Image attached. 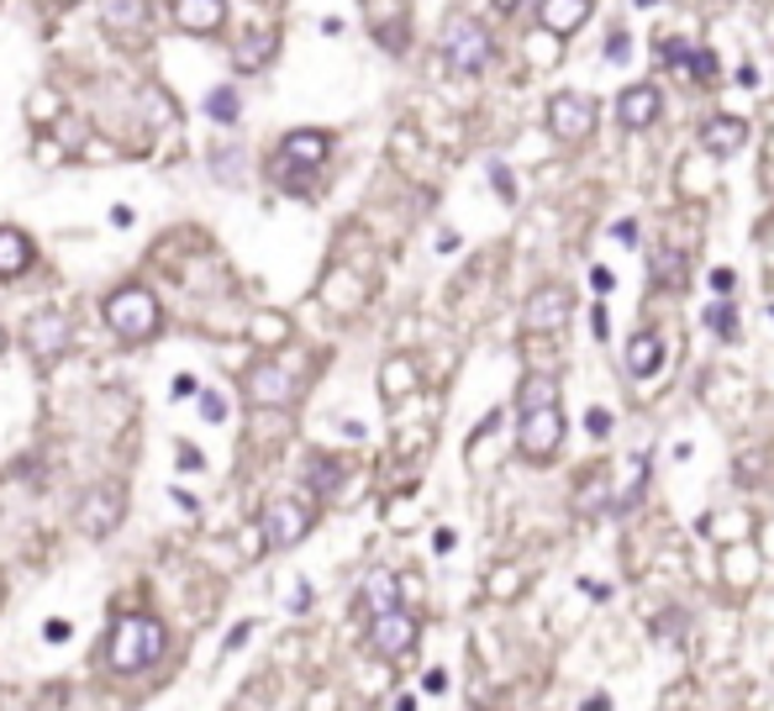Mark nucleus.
Listing matches in <instances>:
<instances>
[{
    "mask_svg": "<svg viewBox=\"0 0 774 711\" xmlns=\"http://www.w3.org/2000/svg\"><path fill=\"white\" fill-rule=\"evenodd\" d=\"M159 653H163V622H153V617H121L117 632H111L106 659H111L117 674H138V670H148Z\"/></svg>",
    "mask_w": 774,
    "mask_h": 711,
    "instance_id": "f257e3e1",
    "label": "nucleus"
},
{
    "mask_svg": "<svg viewBox=\"0 0 774 711\" xmlns=\"http://www.w3.org/2000/svg\"><path fill=\"white\" fill-rule=\"evenodd\" d=\"M159 301H153V290H142V284H127L117 290L111 301H106V327L127 338V343H142V338H153L159 332Z\"/></svg>",
    "mask_w": 774,
    "mask_h": 711,
    "instance_id": "f03ea898",
    "label": "nucleus"
},
{
    "mask_svg": "<svg viewBox=\"0 0 774 711\" xmlns=\"http://www.w3.org/2000/svg\"><path fill=\"white\" fill-rule=\"evenodd\" d=\"M443 59H448V69H454L458 80H475L479 69L490 63V32H485V21L448 17V27H443Z\"/></svg>",
    "mask_w": 774,
    "mask_h": 711,
    "instance_id": "7ed1b4c3",
    "label": "nucleus"
},
{
    "mask_svg": "<svg viewBox=\"0 0 774 711\" xmlns=\"http://www.w3.org/2000/svg\"><path fill=\"white\" fill-rule=\"evenodd\" d=\"M21 338H27V353H32V364L53 369L69 353V343H75V322L63 317V311H32L27 317V327H21Z\"/></svg>",
    "mask_w": 774,
    "mask_h": 711,
    "instance_id": "20e7f679",
    "label": "nucleus"
},
{
    "mask_svg": "<svg viewBox=\"0 0 774 711\" xmlns=\"http://www.w3.org/2000/svg\"><path fill=\"white\" fill-rule=\"evenodd\" d=\"M596 122H601V106L591 96H579V90H558L548 101V127H554L558 142H585L596 132Z\"/></svg>",
    "mask_w": 774,
    "mask_h": 711,
    "instance_id": "39448f33",
    "label": "nucleus"
},
{
    "mask_svg": "<svg viewBox=\"0 0 774 711\" xmlns=\"http://www.w3.org/2000/svg\"><path fill=\"white\" fill-rule=\"evenodd\" d=\"M558 443H564V411L558 407L522 411V422H516V448H522L533 464H543L548 453H558Z\"/></svg>",
    "mask_w": 774,
    "mask_h": 711,
    "instance_id": "423d86ee",
    "label": "nucleus"
},
{
    "mask_svg": "<svg viewBox=\"0 0 774 711\" xmlns=\"http://www.w3.org/2000/svg\"><path fill=\"white\" fill-rule=\"evenodd\" d=\"M258 528H264L269 549H296L300 538L311 532V511L300 507V501H269L264 517H258Z\"/></svg>",
    "mask_w": 774,
    "mask_h": 711,
    "instance_id": "0eeeda50",
    "label": "nucleus"
},
{
    "mask_svg": "<svg viewBox=\"0 0 774 711\" xmlns=\"http://www.w3.org/2000/svg\"><path fill=\"white\" fill-rule=\"evenodd\" d=\"M327 153H333V138H327V132L296 127V132H285V142H279V174H285V169L311 174V169H321V163H327Z\"/></svg>",
    "mask_w": 774,
    "mask_h": 711,
    "instance_id": "6e6552de",
    "label": "nucleus"
},
{
    "mask_svg": "<svg viewBox=\"0 0 774 711\" xmlns=\"http://www.w3.org/2000/svg\"><path fill=\"white\" fill-rule=\"evenodd\" d=\"M369 649L379 659H400V653L417 649V617H406V611H385L369 622Z\"/></svg>",
    "mask_w": 774,
    "mask_h": 711,
    "instance_id": "1a4fd4ad",
    "label": "nucleus"
},
{
    "mask_svg": "<svg viewBox=\"0 0 774 711\" xmlns=\"http://www.w3.org/2000/svg\"><path fill=\"white\" fill-rule=\"evenodd\" d=\"M75 522H80L85 538H106V532H117V522H121V490L117 485H96L80 501Z\"/></svg>",
    "mask_w": 774,
    "mask_h": 711,
    "instance_id": "9d476101",
    "label": "nucleus"
},
{
    "mask_svg": "<svg viewBox=\"0 0 774 711\" xmlns=\"http://www.w3.org/2000/svg\"><path fill=\"white\" fill-rule=\"evenodd\" d=\"M569 311H575V296L558 290V284H543L533 301H527L522 322H527V332H558V327L569 322Z\"/></svg>",
    "mask_w": 774,
    "mask_h": 711,
    "instance_id": "9b49d317",
    "label": "nucleus"
},
{
    "mask_svg": "<svg viewBox=\"0 0 774 711\" xmlns=\"http://www.w3.org/2000/svg\"><path fill=\"white\" fill-rule=\"evenodd\" d=\"M658 111H664V96H658L654 84H627L622 96H616V122L643 132V127L658 122Z\"/></svg>",
    "mask_w": 774,
    "mask_h": 711,
    "instance_id": "f8f14e48",
    "label": "nucleus"
},
{
    "mask_svg": "<svg viewBox=\"0 0 774 711\" xmlns=\"http://www.w3.org/2000/svg\"><path fill=\"white\" fill-rule=\"evenodd\" d=\"M748 142V122L743 117H706L701 122V148L712 153V159H727V153H737Z\"/></svg>",
    "mask_w": 774,
    "mask_h": 711,
    "instance_id": "ddd939ff",
    "label": "nucleus"
},
{
    "mask_svg": "<svg viewBox=\"0 0 774 711\" xmlns=\"http://www.w3.org/2000/svg\"><path fill=\"white\" fill-rule=\"evenodd\" d=\"M664 59L675 63L685 80H695V84H712L716 80V59L706 53V48H695V42H685V38H669L664 42Z\"/></svg>",
    "mask_w": 774,
    "mask_h": 711,
    "instance_id": "4468645a",
    "label": "nucleus"
},
{
    "mask_svg": "<svg viewBox=\"0 0 774 711\" xmlns=\"http://www.w3.org/2000/svg\"><path fill=\"white\" fill-rule=\"evenodd\" d=\"M296 395V385H290V374L275 364H258L248 369V401H258V407H285Z\"/></svg>",
    "mask_w": 774,
    "mask_h": 711,
    "instance_id": "2eb2a0df",
    "label": "nucleus"
},
{
    "mask_svg": "<svg viewBox=\"0 0 774 711\" xmlns=\"http://www.w3.org/2000/svg\"><path fill=\"white\" fill-rule=\"evenodd\" d=\"M591 17V0H543L537 6V21H543V32H554V38H569L579 32Z\"/></svg>",
    "mask_w": 774,
    "mask_h": 711,
    "instance_id": "dca6fc26",
    "label": "nucleus"
},
{
    "mask_svg": "<svg viewBox=\"0 0 774 711\" xmlns=\"http://www.w3.org/2000/svg\"><path fill=\"white\" fill-rule=\"evenodd\" d=\"M358 601L369 617H385V611H400V580L390 569H369L364 574V590H358Z\"/></svg>",
    "mask_w": 774,
    "mask_h": 711,
    "instance_id": "f3484780",
    "label": "nucleus"
},
{
    "mask_svg": "<svg viewBox=\"0 0 774 711\" xmlns=\"http://www.w3.org/2000/svg\"><path fill=\"white\" fill-rule=\"evenodd\" d=\"M175 21L185 32H217L227 21V0H175Z\"/></svg>",
    "mask_w": 774,
    "mask_h": 711,
    "instance_id": "a211bd4d",
    "label": "nucleus"
},
{
    "mask_svg": "<svg viewBox=\"0 0 774 711\" xmlns=\"http://www.w3.org/2000/svg\"><path fill=\"white\" fill-rule=\"evenodd\" d=\"M32 269V238L17 227H0V280H17Z\"/></svg>",
    "mask_w": 774,
    "mask_h": 711,
    "instance_id": "6ab92c4d",
    "label": "nucleus"
},
{
    "mask_svg": "<svg viewBox=\"0 0 774 711\" xmlns=\"http://www.w3.org/2000/svg\"><path fill=\"white\" fill-rule=\"evenodd\" d=\"M275 48H279V38L269 27H258V32H248V38L232 48V63H238L242 74H254V69H264V63L275 59Z\"/></svg>",
    "mask_w": 774,
    "mask_h": 711,
    "instance_id": "aec40b11",
    "label": "nucleus"
},
{
    "mask_svg": "<svg viewBox=\"0 0 774 711\" xmlns=\"http://www.w3.org/2000/svg\"><path fill=\"white\" fill-rule=\"evenodd\" d=\"M658 364H664V338L658 332H637L627 343V374L648 380V374H658Z\"/></svg>",
    "mask_w": 774,
    "mask_h": 711,
    "instance_id": "412c9836",
    "label": "nucleus"
},
{
    "mask_svg": "<svg viewBox=\"0 0 774 711\" xmlns=\"http://www.w3.org/2000/svg\"><path fill=\"white\" fill-rule=\"evenodd\" d=\"M558 407V374H527L516 390V411H543Z\"/></svg>",
    "mask_w": 774,
    "mask_h": 711,
    "instance_id": "4be33fe9",
    "label": "nucleus"
},
{
    "mask_svg": "<svg viewBox=\"0 0 774 711\" xmlns=\"http://www.w3.org/2000/svg\"><path fill=\"white\" fill-rule=\"evenodd\" d=\"M100 21L111 27V32H132L148 21V0H106L100 6Z\"/></svg>",
    "mask_w": 774,
    "mask_h": 711,
    "instance_id": "5701e85b",
    "label": "nucleus"
},
{
    "mask_svg": "<svg viewBox=\"0 0 774 711\" xmlns=\"http://www.w3.org/2000/svg\"><path fill=\"white\" fill-rule=\"evenodd\" d=\"M654 284L658 290H679L685 284V253L679 248H658L654 253Z\"/></svg>",
    "mask_w": 774,
    "mask_h": 711,
    "instance_id": "b1692460",
    "label": "nucleus"
},
{
    "mask_svg": "<svg viewBox=\"0 0 774 711\" xmlns=\"http://www.w3.org/2000/svg\"><path fill=\"white\" fill-rule=\"evenodd\" d=\"M206 117H211V122H221V127L238 122V90H232V84H217V90L206 96Z\"/></svg>",
    "mask_w": 774,
    "mask_h": 711,
    "instance_id": "393cba45",
    "label": "nucleus"
},
{
    "mask_svg": "<svg viewBox=\"0 0 774 711\" xmlns=\"http://www.w3.org/2000/svg\"><path fill=\"white\" fill-rule=\"evenodd\" d=\"M643 485H648V453H633V480L622 485V495L612 501V511H633L637 495H643Z\"/></svg>",
    "mask_w": 774,
    "mask_h": 711,
    "instance_id": "a878e982",
    "label": "nucleus"
},
{
    "mask_svg": "<svg viewBox=\"0 0 774 711\" xmlns=\"http://www.w3.org/2000/svg\"><path fill=\"white\" fill-rule=\"evenodd\" d=\"M706 327H712L716 338H737V311H733V301H716L712 311H706Z\"/></svg>",
    "mask_w": 774,
    "mask_h": 711,
    "instance_id": "bb28decb",
    "label": "nucleus"
},
{
    "mask_svg": "<svg viewBox=\"0 0 774 711\" xmlns=\"http://www.w3.org/2000/svg\"><path fill=\"white\" fill-rule=\"evenodd\" d=\"M406 385H411V364H406V359L385 364V395H400Z\"/></svg>",
    "mask_w": 774,
    "mask_h": 711,
    "instance_id": "cd10ccee",
    "label": "nucleus"
},
{
    "mask_svg": "<svg viewBox=\"0 0 774 711\" xmlns=\"http://www.w3.org/2000/svg\"><path fill=\"white\" fill-rule=\"evenodd\" d=\"M211 159H217V180H227V184H238V148H217V153H211Z\"/></svg>",
    "mask_w": 774,
    "mask_h": 711,
    "instance_id": "c85d7f7f",
    "label": "nucleus"
},
{
    "mask_svg": "<svg viewBox=\"0 0 774 711\" xmlns=\"http://www.w3.org/2000/svg\"><path fill=\"white\" fill-rule=\"evenodd\" d=\"M338 480H343V469L338 464H311V490H338Z\"/></svg>",
    "mask_w": 774,
    "mask_h": 711,
    "instance_id": "c756f323",
    "label": "nucleus"
},
{
    "mask_svg": "<svg viewBox=\"0 0 774 711\" xmlns=\"http://www.w3.org/2000/svg\"><path fill=\"white\" fill-rule=\"evenodd\" d=\"M612 411H606V407H596V411H591V417H585V432H591V438H612Z\"/></svg>",
    "mask_w": 774,
    "mask_h": 711,
    "instance_id": "7c9ffc66",
    "label": "nucleus"
},
{
    "mask_svg": "<svg viewBox=\"0 0 774 711\" xmlns=\"http://www.w3.org/2000/svg\"><path fill=\"white\" fill-rule=\"evenodd\" d=\"M258 332H254V338H258V343H279V338H285V322H279V317H258Z\"/></svg>",
    "mask_w": 774,
    "mask_h": 711,
    "instance_id": "2f4dec72",
    "label": "nucleus"
},
{
    "mask_svg": "<svg viewBox=\"0 0 774 711\" xmlns=\"http://www.w3.org/2000/svg\"><path fill=\"white\" fill-rule=\"evenodd\" d=\"M200 411H206V422H221V417H227V401H221L217 390H200Z\"/></svg>",
    "mask_w": 774,
    "mask_h": 711,
    "instance_id": "473e14b6",
    "label": "nucleus"
},
{
    "mask_svg": "<svg viewBox=\"0 0 774 711\" xmlns=\"http://www.w3.org/2000/svg\"><path fill=\"white\" fill-rule=\"evenodd\" d=\"M712 290H716V301H727V296L737 290V274L733 269H712Z\"/></svg>",
    "mask_w": 774,
    "mask_h": 711,
    "instance_id": "72a5a7b5",
    "label": "nucleus"
},
{
    "mask_svg": "<svg viewBox=\"0 0 774 711\" xmlns=\"http://www.w3.org/2000/svg\"><path fill=\"white\" fill-rule=\"evenodd\" d=\"M627 53H633L627 32H612V42H606V59H612V63H627Z\"/></svg>",
    "mask_w": 774,
    "mask_h": 711,
    "instance_id": "f704fd0d",
    "label": "nucleus"
},
{
    "mask_svg": "<svg viewBox=\"0 0 774 711\" xmlns=\"http://www.w3.org/2000/svg\"><path fill=\"white\" fill-rule=\"evenodd\" d=\"M612 284H616V274H612V269H591V290H596V296H606V290H612Z\"/></svg>",
    "mask_w": 774,
    "mask_h": 711,
    "instance_id": "c9c22d12",
    "label": "nucleus"
},
{
    "mask_svg": "<svg viewBox=\"0 0 774 711\" xmlns=\"http://www.w3.org/2000/svg\"><path fill=\"white\" fill-rule=\"evenodd\" d=\"M490 180H496V190H500V196H506V201H512V174H506L500 163H490Z\"/></svg>",
    "mask_w": 774,
    "mask_h": 711,
    "instance_id": "e433bc0d",
    "label": "nucleus"
},
{
    "mask_svg": "<svg viewBox=\"0 0 774 711\" xmlns=\"http://www.w3.org/2000/svg\"><path fill=\"white\" fill-rule=\"evenodd\" d=\"M591 332H596L601 343H606V338H612V322H606V311H601V306H596V317H591Z\"/></svg>",
    "mask_w": 774,
    "mask_h": 711,
    "instance_id": "4c0bfd02",
    "label": "nucleus"
},
{
    "mask_svg": "<svg viewBox=\"0 0 774 711\" xmlns=\"http://www.w3.org/2000/svg\"><path fill=\"white\" fill-rule=\"evenodd\" d=\"M579 590H585L591 601H606V595H612V585H601V580H579Z\"/></svg>",
    "mask_w": 774,
    "mask_h": 711,
    "instance_id": "58836bf2",
    "label": "nucleus"
},
{
    "mask_svg": "<svg viewBox=\"0 0 774 711\" xmlns=\"http://www.w3.org/2000/svg\"><path fill=\"white\" fill-rule=\"evenodd\" d=\"M179 469H200V453L190 443H179Z\"/></svg>",
    "mask_w": 774,
    "mask_h": 711,
    "instance_id": "ea45409f",
    "label": "nucleus"
},
{
    "mask_svg": "<svg viewBox=\"0 0 774 711\" xmlns=\"http://www.w3.org/2000/svg\"><path fill=\"white\" fill-rule=\"evenodd\" d=\"M63 638H69V622H63V617H53V622H48V643H63Z\"/></svg>",
    "mask_w": 774,
    "mask_h": 711,
    "instance_id": "a19ab883",
    "label": "nucleus"
},
{
    "mask_svg": "<svg viewBox=\"0 0 774 711\" xmlns=\"http://www.w3.org/2000/svg\"><path fill=\"white\" fill-rule=\"evenodd\" d=\"M737 84H743V90H754V84H758V69H754V63H743V69H737Z\"/></svg>",
    "mask_w": 774,
    "mask_h": 711,
    "instance_id": "79ce46f5",
    "label": "nucleus"
},
{
    "mask_svg": "<svg viewBox=\"0 0 774 711\" xmlns=\"http://www.w3.org/2000/svg\"><path fill=\"white\" fill-rule=\"evenodd\" d=\"M454 543H458L454 528H437V553H454Z\"/></svg>",
    "mask_w": 774,
    "mask_h": 711,
    "instance_id": "37998d69",
    "label": "nucleus"
},
{
    "mask_svg": "<svg viewBox=\"0 0 774 711\" xmlns=\"http://www.w3.org/2000/svg\"><path fill=\"white\" fill-rule=\"evenodd\" d=\"M421 685H427V691H433V695H437V691H448V674H437V670H433V674H427V680H421Z\"/></svg>",
    "mask_w": 774,
    "mask_h": 711,
    "instance_id": "c03bdc74",
    "label": "nucleus"
},
{
    "mask_svg": "<svg viewBox=\"0 0 774 711\" xmlns=\"http://www.w3.org/2000/svg\"><path fill=\"white\" fill-rule=\"evenodd\" d=\"M248 632H254V622H242V628L227 638V649H242V643H248Z\"/></svg>",
    "mask_w": 774,
    "mask_h": 711,
    "instance_id": "a18cd8bd",
    "label": "nucleus"
},
{
    "mask_svg": "<svg viewBox=\"0 0 774 711\" xmlns=\"http://www.w3.org/2000/svg\"><path fill=\"white\" fill-rule=\"evenodd\" d=\"M612 232H616V238H622V243H637V227H633V222H616Z\"/></svg>",
    "mask_w": 774,
    "mask_h": 711,
    "instance_id": "49530a36",
    "label": "nucleus"
},
{
    "mask_svg": "<svg viewBox=\"0 0 774 711\" xmlns=\"http://www.w3.org/2000/svg\"><path fill=\"white\" fill-rule=\"evenodd\" d=\"M658 638H679V617H675V611L664 617V628H658Z\"/></svg>",
    "mask_w": 774,
    "mask_h": 711,
    "instance_id": "de8ad7c7",
    "label": "nucleus"
},
{
    "mask_svg": "<svg viewBox=\"0 0 774 711\" xmlns=\"http://www.w3.org/2000/svg\"><path fill=\"white\" fill-rule=\"evenodd\" d=\"M585 711H612V695H591V701H585Z\"/></svg>",
    "mask_w": 774,
    "mask_h": 711,
    "instance_id": "09e8293b",
    "label": "nucleus"
},
{
    "mask_svg": "<svg viewBox=\"0 0 774 711\" xmlns=\"http://www.w3.org/2000/svg\"><path fill=\"white\" fill-rule=\"evenodd\" d=\"M490 6H496V11H516V6H522V0H490Z\"/></svg>",
    "mask_w": 774,
    "mask_h": 711,
    "instance_id": "8fccbe9b",
    "label": "nucleus"
},
{
    "mask_svg": "<svg viewBox=\"0 0 774 711\" xmlns=\"http://www.w3.org/2000/svg\"><path fill=\"white\" fill-rule=\"evenodd\" d=\"M633 6H658V0H633Z\"/></svg>",
    "mask_w": 774,
    "mask_h": 711,
    "instance_id": "3c124183",
    "label": "nucleus"
},
{
    "mask_svg": "<svg viewBox=\"0 0 774 711\" xmlns=\"http://www.w3.org/2000/svg\"><path fill=\"white\" fill-rule=\"evenodd\" d=\"M0 353H6V332H0Z\"/></svg>",
    "mask_w": 774,
    "mask_h": 711,
    "instance_id": "603ef678",
    "label": "nucleus"
}]
</instances>
